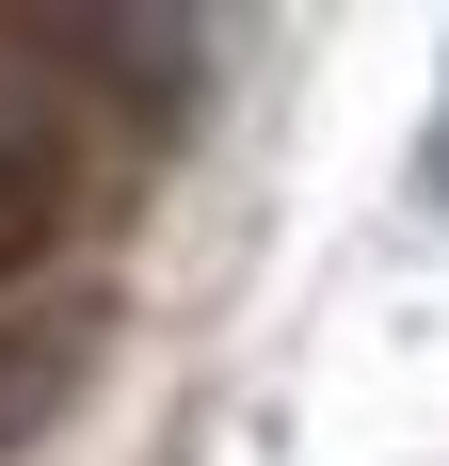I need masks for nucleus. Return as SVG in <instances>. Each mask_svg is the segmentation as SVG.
<instances>
[{
	"label": "nucleus",
	"mask_w": 449,
	"mask_h": 466,
	"mask_svg": "<svg viewBox=\"0 0 449 466\" xmlns=\"http://www.w3.org/2000/svg\"><path fill=\"white\" fill-rule=\"evenodd\" d=\"M96 370V289H0V451H33Z\"/></svg>",
	"instance_id": "f257e3e1"
},
{
	"label": "nucleus",
	"mask_w": 449,
	"mask_h": 466,
	"mask_svg": "<svg viewBox=\"0 0 449 466\" xmlns=\"http://www.w3.org/2000/svg\"><path fill=\"white\" fill-rule=\"evenodd\" d=\"M16 226H33V193H16V161H0V258H16Z\"/></svg>",
	"instance_id": "f03ea898"
}]
</instances>
